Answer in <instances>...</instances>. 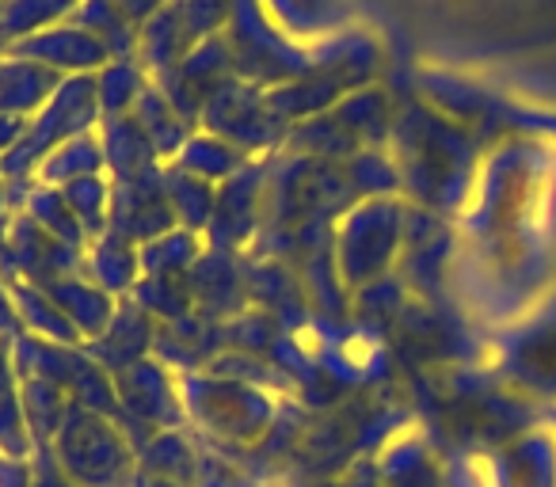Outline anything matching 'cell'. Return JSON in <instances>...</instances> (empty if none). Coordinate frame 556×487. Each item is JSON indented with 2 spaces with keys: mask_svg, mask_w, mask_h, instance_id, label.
<instances>
[{
  "mask_svg": "<svg viewBox=\"0 0 556 487\" xmlns=\"http://www.w3.org/2000/svg\"><path fill=\"white\" fill-rule=\"evenodd\" d=\"M100 123L103 111L100 95H96V77H65L58 85V92L50 95L47 107L27 118V133L20 138V145L9 156H0L4 183H31L35 168L58 145H65L70 138H80V133L100 130Z\"/></svg>",
  "mask_w": 556,
  "mask_h": 487,
  "instance_id": "cell-1",
  "label": "cell"
},
{
  "mask_svg": "<svg viewBox=\"0 0 556 487\" xmlns=\"http://www.w3.org/2000/svg\"><path fill=\"white\" fill-rule=\"evenodd\" d=\"M199 130L229 141V145H237L248 156H270L282 149L290 126L270 111L267 88L232 77L229 85H222L202 103Z\"/></svg>",
  "mask_w": 556,
  "mask_h": 487,
  "instance_id": "cell-2",
  "label": "cell"
},
{
  "mask_svg": "<svg viewBox=\"0 0 556 487\" xmlns=\"http://www.w3.org/2000/svg\"><path fill=\"white\" fill-rule=\"evenodd\" d=\"M237 77V65H232V47L225 35H214V39H202L187 50V57L168 73L161 85V92L172 100V107L179 111L184 118H191L199 126V111L210 95L217 92L222 85Z\"/></svg>",
  "mask_w": 556,
  "mask_h": 487,
  "instance_id": "cell-3",
  "label": "cell"
},
{
  "mask_svg": "<svg viewBox=\"0 0 556 487\" xmlns=\"http://www.w3.org/2000/svg\"><path fill=\"white\" fill-rule=\"evenodd\" d=\"M0 54L39 62V65H47V69L62 73V77H96L103 65L115 62L111 50L103 47L92 31H85V27L73 24V20L47 27V31H39V35H27V39L4 47Z\"/></svg>",
  "mask_w": 556,
  "mask_h": 487,
  "instance_id": "cell-4",
  "label": "cell"
},
{
  "mask_svg": "<svg viewBox=\"0 0 556 487\" xmlns=\"http://www.w3.org/2000/svg\"><path fill=\"white\" fill-rule=\"evenodd\" d=\"M172 202L164 191V176L161 168L146 171V176L134 179H115L111 183V225L108 232L123 240H146L156 232L172 229Z\"/></svg>",
  "mask_w": 556,
  "mask_h": 487,
  "instance_id": "cell-5",
  "label": "cell"
},
{
  "mask_svg": "<svg viewBox=\"0 0 556 487\" xmlns=\"http://www.w3.org/2000/svg\"><path fill=\"white\" fill-rule=\"evenodd\" d=\"M260 9L282 39L305 50H317L320 42L343 35L351 20L348 0H260Z\"/></svg>",
  "mask_w": 556,
  "mask_h": 487,
  "instance_id": "cell-6",
  "label": "cell"
},
{
  "mask_svg": "<svg viewBox=\"0 0 556 487\" xmlns=\"http://www.w3.org/2000/svg\"><path fill=\"white\" fill-rule=\"evenodd\" d=\"M191 35L184 27V16H179V0H164L161 9L138 27V65L149 73L153 80H164L191 50Z\"/></svg>",
  "mask_w": 556,
  "mask_h": 487,
  "instance_id": "cell-7",
  "label": "cell"
},
{
  "mask_svg": "<svg viewBox=\"0 0 556 487\" xmlns=\"http://www.w3.org/2000/svg\"><path fill=\"white\" fill-rule=\"evenodd\" d=\"M62 80H65L62 73L47 69L39 62L0 54V111H9V115L20 118L39 115Z\"/></svg>",
  "mask_w": 556,
  "mask_h": 487,
  "instance_id": "cell-8",
  "label": "cell"
},
{
  "mask_svg": "<svg viewBox=\"0 0 556 487\" xmlns=\"http://www.w3.org/2000/svg\"><path fill=\"white\" fill-rule=\"evenodd\" d=\"M100 141H103V153H108V171L115 179H134L161 168V156H156L153 141H149V133L141 130V123L134 115L103 118Z\"/></svg>",
  "mask_w": 556,
  "mask_h": 487,
  "instance_id": "cell-9",
  "label": "cell"
},
{
  "mask_svg": "<svg viewBox=\"0 0 556 487\" xmlns=\"http://www.w3.org/2000/svg\"><path fill=\"white\" fill-rule=\"evenodd\" d=\"M134 118L141 123V130L149 133V141H153L156 156H161V164H172L179 156V149L187 145V138H191L199 126L191 123V118H184L176 107H172V100L161 92V85L156 80H149V88L141 92L138 107H134Z\"/></svg>",
  "mask_w": 556,
  "mask_h": 487,
  "instance_id": "cell-10",
  "label": "cell"
},
{
  "mask_svg": "<svg viewBox=\"0 0 556 487\" xmlns=\"http://www.w3.org/2000/svg\"><path fill=\"white\" fill-rule=\"evenodd\" d=\"M88 176H108V153H103L100 130L70 138L35 168V183L42 187H70Z\"/></svg>",
  "mask_w": 556,
  "mask_h": 487,
  "instance_id": "cell-11",
  "label": "cell"
},
{
  "mask_svg": "<svg viewBox=\"0 0 556 487\" xmlns=\"http://www.w3.org/2000/svg\"><path fill=\"white\" fill-rule=\"evenodd\" d=\"M248 161H252V156L240 153L237 145H229V141L214 138V133H206V130H194L191 138H187V145L179 149L176 161H172V168H179V171H187V176L206 179V183L222 187L225 179L237 176Z\"/></svg>",
  "mask_w": 556,
  "mask_h": 487,
  "instance_id": "cell-12",
  "label": "cell"
},
{
  "mask_svg": "<svg viewBox=\"0 0 556 487\" xmlns=\"http://www.w3.org/2000/svg\"><path fill=\"white\" fill-rule=\"evenodd\" d=\"M73 24L92 31L111 57H134L138 54V24L118 9V0H77L73 9Z\"/></svg>",
  "mask_w": 556,
  "mask_h": 487,
  "instance_id": "cell-13",
  "label": "cell"
},
{
  "mask_svg": "<svg viewBox=\"0 0 556 487\" xmlns=\"http://www.w3.org/2000/svg\"><path fill=\"white\" fill-rule=\"evenodd\" d=\"M149 73L138 65V57H115L96 73V95H100V111L103 118H118V115H134L141 92L149 88Z\"/></svg>",
  "mask_w": 556,
  "mask_h": 487,
  "instance_id": "cell-14",
  "label": "cell"
},
{
  "mask_svg": "<svg viewBox=\"0 0 556 487\" xmlns=\"http://www.w3.org/2000/svg\"><path fill=\"white\" fill-rule=\"evenodd\" d=\"M161 176H164V191H168L172 209H176V217L187 229H202V225L214 221V206H217L214 183L187 176V171L172 168V164H161Z\"/></svg>",
  "mask_w": 556,
  "mask_h": 487,
  "instance_id": "cell-15",
  "label": "cell"
},
{
  "mask_svg": "<svg viewBox=\"0 0 556 487\" xmlns=\"http://www.w3.org/2000/svg\"><path fill=\"white\" fill-rule=\"evenodd\" d=\"M70 206V214L77 217L80 232L88 240H100L111 225V179L108 176H88V179H77L70 187H58Z\"/></svg>",
  "mask_w": 556,
  "mask_h": 487,
  "instance_id": "cell-16",
  "label": "cell"
},
{
  "mask_svg": "<svg viewBox=\"0 0 556 487\" xmlns=\"http://www.w3.org/2000/svg\"><path fill=\"white\" fill-rule=\"evenodd\" d=\"M232 4L237 0H179V16H184V27L191 35V42L214 39V35H225L232 20Z\"/></svg>",
  "mask_w": 556,
  "mask_h": 487,
  "instance_id": "cell-17",
  "label": "cell"
},
{
  "mask_svg": "<svg viewBox=\"0 0 556 487\" xmlns=\"http://www.w3.org/2000/svg\"><path fill=\"white\" fill-rule=\"evenodd\" d=\"M24 133H27V118L0 111V156H9L12 149L20 145V138H24Z\"/></svg>",
  "mask_w": 556,
  "mask_h": 487,
  "instance_id": "cell-18",
  "label": "cell"
},
{
  "mask_svg": "<svg viewBox=\"0 0 556 487\" xmlns=\"http://www.w3.org/2000/svg\"><path fill=\"white\" fill-rule=\"evenodd\" d=\"M0 4H4V0H0Z\"/></svg>",
  "mask_w": 556,
  "mask_h": 487,
  "instance_id": "cell-19",
  "label": "cell"
},
{
  "mask_svg": "<svg viewBox=\"0 0 556 487\" xmlns=\"http://www.w3.org/2000/svg\"><path fill=\"white\" fill-rule=\"evenodd\" d=\"M0 179H4V176H0Z\"/></svg>",
  "mask_w": 556,
  "mask_h": 487,
  "instance_id": "cell-20",
  "label": "cell"
}]
</instances>
